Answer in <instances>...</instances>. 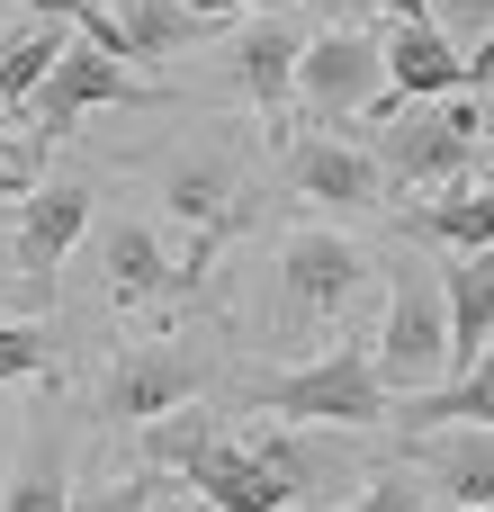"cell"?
Returning a JSON list of instances; mask_svg holds the SVG:
<instances>
[{"label": "cell", "instance_id": "cell-1", "mask_svg": "<svg viewBox=\"0 0 494 512\" xmlns=\"http://www.w3.org/2000/svg\"><path fill=\"white\" fill-rule=\"evenodd\" d=\"M252 405H261L270 423L288 414V423H342V432H369V423L387 414V369H378V351H324V360L270 378Z\"/></svg>", "mask_w": 494, "mask_h": 512}, {"label": "cell", "instance_id": "cell-2", "mask_svg": "<svg viewBox=\"0 0 494 512\" xmlns=\"http://www.w3.org/2000/svg\"><path fill=\"white\" fill-rule=\"evenodd\" d=\"M378 369L387 387H432L450 378V279L405 261L387 288V324H378Z\"/></svg>", "mask_w": 494, "mask_h": 512}, {"label": "cell", "instance_id": "cell-3", "mask_svg": "<svg viewBox=\"0 0 494 512\" xmlns=\"http://www.w3.org/2000/svg\"><path fill=\"white\" fill-rule=\"evenodd\" d=\"M90 108H162V90H153V81H135V72H126V54H108V45L72 36V45H63V63L45 72V90H36L18 117H36V135L54 144V135H72Z\"/></svg>", "mask_w": 494, "mask_h": 512}, {"label": "cell", "instance_id": "cell-4", "mask_svg": "<svg viewBox=\"0 0 494 512\" xmlns=\"http://www.w3.org/2000/svg\"><path fill=\"white\" fill-rule=\"evenodd\" d=\"M387 90V36H369V27H324V36H306V63H297V108H315L324 126L333 117H360L369 99Z\"/></svg>", "mask_w": 494, "mask_h": 512}, {"label": "cell", "instance_id": "cell-5", "mask_svg": "<svg viewBox=\"0 0 494 512\" xmlns=\"http://www.w3.org/2000/svg\"><path fill=\"white\" fill-rule=\"evenodd\" d=\"M378 135H387L378 162H387V180H405V189H459L468 162H477V135H459L441 99H414V108H405L396 126H378Z\"/></svg>", "mask_w": 494, "mask_h": 512}, {"label": "cell", "instance_id": "cell-6", "mask_svg": "<svg viewBox=\"0 0 494 512\" xmlns=\"http://www.w3.org/2000/svg\"><path fill=\"white\" fill-rule=\"evenodd\" d=\"M378 180H387V162H378V153H360V144H342L333 126L288 135V189H297L306 207H333V216L378 207Z\"/></svg>", "mask_w": 494, "mask_h": 512}, {"label": "cell", "instance_id": "cell-7", "mask_svg": "<svg viewBox=\"0 0 494 512\" xmlns=\"http://www.w3.org/2000/svg\"><path fill=\"white\" fill-rule=\"evenodd\" d=\"M162 207L180 216V234H189V252H180V270H189V288L207 279V252L234 234V171L216 162V153H198V162H171V180H162Z\"/></svg>", "mask_w": 494, "mask_h": 512}, {"label": "cell", "instance_id": "cell-8", "mask_svg": "<svg viewBox=\"0 0 494 512\" xmlns=\"http://www.w3.org/2000/svg\"><path fill=\"white\" fill-rule=\"evenodd\" d=\"M369 279V252L351 234H297L279 252V288H288V315H342Z\"/></svg>", "mask_w": 494, "mask_h": 512}, {"label": "cell", "instance_id": "cell-9", "mask_svg": "<svg viewBox=\"0 0 494 512\" xmlns=\"http://www.w3.org/2000/svg\"><path fill=\"white\" fill-rule=\"evenodd\" d=\"M90 234V189L81 180H36L27 198H18V261H27V279H63V261H72V243Z\"/></svg>", "mask_w": 494, "mask_h": 512}, {"label": "cell", "instance_id": "cell-10", "mask_svg": "<svg viewBox=\"0 0 494 512\" xmlns=\"http://www.w3.org/2000/svg\"><path fill=\"white\" fill-rule=\"evenodd\" d=\"M90 45H108V54H126V63H144V54H171V45H189V36H207L216 18H198L189 0H99V9H81L72 18Z\"/></svg>", "mask_w": 494, "mask_h": 512}, {"label": "cell", "instance_id": "cell-11", "mask_svg": "<svg viewBox=\"0 0 494 512\" xmlns=\"http://www.w3.org/2000/svg\"><path fill=\"white\" fill-rule=\"evenodd\" d=\"M99 261H108V297H117V306H153V297H180V288H189L180 252H162V234H153V225H135V216H117V225H108Z\"/></svg>", "mask_w": 494, "mask_h": 512}, {"label": "cell", "instance_id": "cell-12", "mask_svg": "<svg viewBox=\"0 0 494 512\" xmlns=\"http://www.w3.org/2000/svg\"><path fill=\"white\" fill-rule=\"evenodd\" d=\"M297 63H306V27L297 18H252L234 36V81L252 108H288L297 99Z\"/></svg>", "mask_w": 494, "mask_h": 512}, {"label": "cell", "instance_id": "cell-13", "mask_svg": "<svg viewBox=\"0 0 494 512\" xmlns=\"http://www.w3.org/2000/svg\"><path fill=\"white\" fill-rule=\"evenodd\" d=\"M189 495H207V504H225V512H288L297 504V486H288L261 450H234V441H216V450L189 468Z\"/></svg>", "mask_w": 494, "mask_h": 512}, {"label": "cell", "instance_id": "cell-14", "mask_svg": "<svg viewBox=\"0 0 494 512\" xmlns=\"http://www.w3.org/2000/svg\"><path fill=\"white\" fill-rule=\"evenodd\" d=\"M198 396V360L189 351H126L117 369H108V405L126 414V423H153V414H171V405H189Z\"/></svg>", "mask_w": 494, "mask_h": 512}, {"label": "cell", "instance_id": "cell-15", "mask_svg": "<svg viewBox=\"0 0 494 512\" xmlns=\"http://www.w3.org/2000/svg\"><path fill=\"white\" fill-rule=\"evenodd\" d=\"M450 279V378L477 360L494 342V243H477L459 270H441Z\"/></svg>", "mask_w": 494, "mask_h": 512}, {"label": "cell", "instance_id": "cell-16", "mask_svg": "<svg viewBox=\"0 0 494 512\" xmlns=\"http://www.w3.org/2000/svg\"><path fill=\"white\" fill-rule=\"evenodd\" d=\"M333 432H342V423H288V414H279V432H261L252 450H261V459H270V468L306 495V486H324V477H342V468H351Z\"/></svg>", "mask_w": 494, "mask_h": 512}, {"label": "cell", "instance_id": "cell-17", "mask_svg": "<svg viewBox=\"0 0 494 512\" xmlns=\"http://www.w3.org/2000/svg\"><path fill=\"white\" fill-rule=\"evenodd\" d=\"M216 441H225V432H216V414L189 396V405H171V414H153V423H144V468H162V477H180V486H189V468H198Z\"/></svg>", "mask_w": 494, "mask_h": 512}, {"label": "cell", "instance_id": "cell-18", "mask_svg": "<svg viewBox=\"0 0 494 512\" xmlns=\"http://www.w3.org/2000/svg\"><path fill=\"white\" fill-rule=\"evenodd\" d=\"M441 423H494V342L441 396H405V432H441Z\"/></svg>", "mask_w": 494, "mask_h": 512}, {"label": "cell", "instance_id": "cell-19", "mask_svg": "<svg viewBox=\"0 0 494 512\" xmlns=\"http://www.w3.org/2000/svg\"><path fill=\"white\" fill-rule=\"evenodd\" d=\"M0 512H72V468H63V441H54V432H27Z\"/></svg>", "mask_w": 494, "mask_h": 512}, {"label": "cell", "instance_id": "cell-20", "mask_svg": "<svg viewBox=\"0 0 494 512\" xmlns=\"http://www.w3.org/2000/svg\"><path fill=\"white\" fill-rule=\"evenodd\" d=\"M63 18H45L36 9V27H18V36H0V90H9V108H27L36 90H45V72L63 63Z\"/></svg>", "mask_w": 494, "mask_h": 512}, {"label": "cell", "instance_id": "cell-21", "mask_svg": "<svg viewBox=\"0 0 494 512\" xmlns=\"http://www.w3.org/2000/svg\"><path fill=\"white\" fill-rule=\"evenodd\" d=\"M423 234H441V243H459V252H477V243H494V189H477V180L441 189V198L423 207Z\"/></svg>", "mask_w": 494, "mask_h": 512}, {"label": "cell", "instance_id": "cell-22", "mask_svg": "<svg viewBox=\"0 0 494 512\" xmlns=\"http://www.w3.org/2000/svg\"><path fill=\"white\" fill-rule=\"evenodd\" d=\"M72 512H153V477H81Z\"/></svg>", "mask_w": 494, "mask_h": 512}, {"label": "cell", "instance_id": "cell-23", "mask_svg": "<svg viewBox=\"0 0 494 512\" xmlns=\"http://www.w3.org/2000/svg\"><path fill=\"white\" fill-rule=\"evenodd\" d=\"M45 369V324H0V387Z\"/></svg>", "mask_w": 494, "mask_h": 512}, {"label": "cell", "instance_id": "cell-24", "mask_svg": "<svg viewBox=\"0 0 494 512\" xmlns=\"http://www.w3.org/2000/svg\"><path fill=\"white\" fill-rule=\"evenodd\" d=\"M45 297H54V288H45V279H27L18 243H0V306H9V315H36Z\"/></svg>", "mask_w": 494, "mask_h": 512}, {"label": "cell", "instance_id": "cell-25", "mask_svg": "<svg viewBox=\"0 0 494 512\" xmlns=\"http://www.w3.org/2000/svg\"><path fill=\"white\" fill-rule=\"evenodd\" d=\"M342 512H423V486L414 477H378L360 504H342Z\"/></svg>", "mask_w": 494, "mask_h": 512}, {"label": "cell", "instance_id": "cell-26", "mask_svg": "<svg viewBox=\"0 0 494 512\" xmlns=\"http://www.w3.org/2000/svg\"><path fill=\"white\" fill-rule=\"evenodd\" d=\"M423 9H432L450 36H486V27H494V0H423Z\"/></svg>", "mask_w": 494, "mask_h": 512}, {"label": "cell", "instance_id": "cell-27", "mask_svg": "<svg viewBox=\"0 0 494 512\" xmlns=\"http://www.w3.org/2000/svg\"><path fill=\"white\" fill-rule=\"evenodd\" d=\"M27 189H36V180H27V162H18V153H0V207H18Z\"/></svg>", "mask_w": 494, "mask_h": 512}, {"label": "cell", "instance_id": "cell-28", "mask_svg": "<svg viewBox=\"0 0 494 512\" xmlns=\"http://www.w3.org/2000/svg\"><path fill=\"white\" fill-rule=\"evenodd\" d=\"M189 9H198V18H216V27H225V18H243V9H279V0H189Z\"/></svg>", "mask_w": 494, "mask_h": 512}, {"label": "cell", "instance_id": "cell-29", "mask_svg": "<svg viewBox=\"0 0 494 512\" xmlns=\"http://www.w3.org/2000/svg\"><path fill=\"white\" fill-rule=\"evenodd\" d=\"M27 9H45V18H81V9H99V0H27Z\"/></svg>", "mask_w": 494, "mask_h": 512}, {"label": "cell", "instance_id": "cell-30", "mask_svg": "<svg viewBox=\"0 0 494 512\" xmlns=\"http://www.w3.org/2000/svg\"><path fill=\"white\" fill-rule=\"evenodd\" d=\"M324 9H342V18H369V9H387V0H324Z\"/></svg>", "mask_w": 494, "mask_h": 512}, {"label": "cell", "instance_id": "cell-31", "mask_svg": "<svg viewBox=\"0 0 494 512\" xmlns=\"http://www.w3.org/2000/svg\"><path fill=\"white\" fill-rule=\"evenodd\" d=\"M9 126H18V108H9V90H0V153H9Z\"/></svg>", "mask_w": 494, "mask_h": 512}, {"label": "cell", "instance_id": "cell-32", "mask_svg": "<svg viewBox=\"0 0 494 512\" xmlns=\"http://www.w3.org/2000/svg\"><path fill=\"white\" fill-rule=\"evenodd\" d=\"M180 512H225V504H207V495H189V504H180Z\"/></svg>", "mask_w": 494, "mask_h": 512}, {"label": "cell", "instance_id": "cell-33", "mask_svg": "<svg viewBox=\"0 0 494 512\" xmlns=\"http://www.w3.org/2000/svg\"><path fill=\"white\" fill-rule=\"evenodd\" d=\"M486 153H494V90H486Z\"/></svg>", "mask_w": 494, "mask_h": 512}, {"label": "cell", "instance_id": "cell-34", "mask_svg": "<svg viewBox=\"0 0 494 512\" xmlns=\"http://www.w3.org/2000/svg\"><path fill=\"white\" fill-rule=\"evenodd\" d=\"M450 512H494V495H486V504H450Z\"/></svg>", "mask_w": 494, "mask_h": 512}]
</instances>
